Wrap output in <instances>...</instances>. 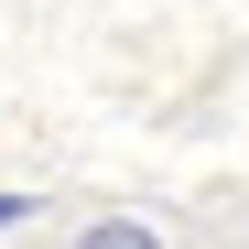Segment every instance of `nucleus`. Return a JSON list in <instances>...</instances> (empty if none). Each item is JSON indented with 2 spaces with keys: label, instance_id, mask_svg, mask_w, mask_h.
I'll list each match as a JSON object with an SVG mask.
<instances>
[{
  "label": "nucleus",
  "instance_id": "nucleus-1",
  "mask_svg": "<svg viewBox=\"0 0 249 249\" xmlns=\"http://www.w3.org/2000/svg\"><path fill=\"white\" fill-rule=\"evenodd\" d=\"M22 217H44V206H33V195H0V228H22Z\"/></svg>",
  "mask_w": 249,
  "mask_h": 249
}]
</instances>
